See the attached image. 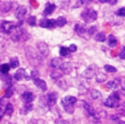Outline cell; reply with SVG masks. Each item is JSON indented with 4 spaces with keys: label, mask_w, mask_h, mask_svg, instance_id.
<instances>
[{
    "label": "cell",
    "mask_w": 125,
    "mask_h": 124,
    "mask_svg": "<svg viewBox=\"0 0 125 124\" xmlns=\"http://www.w3.org/2000/svg\"><path fill=\"white\" fill-rule=\"evenodd\" d=\"M59 69H61L64 73H68L71 70V65H70L69 62H62V65H61V67Z\"/></svg>",
    "instance_id": "obj_21"
},
{
    "label": "cell",
    "mask_w": 125,
    "mask_h": 124,
    "mask_svg": "<svg viewBox=\"0 0 125 124\" xmlns=\"http://www.w3.org/2000/svg\"><path fill=\"white\" fill-rule=\"evenodd\" d=\"M101 3H104V2H106V0H99Z\"/></svg>",
    "instance_id": "obj_46"
},
{
    "label": "cell",
    "mask_w": 125,
    "mask_h": 124,
    "mask_svg": "<svg viewBox=\"0 0 125 124\" xmlns=\"http://www.w3.org/2000/svg\"><path fill=\"white\" fill-rule=\"evenodd\" d=\"M55 9H56V5H55V4L48 3V4L46 5V8H45L44 12H43V15H44V16L51 15V14H52V13L55 11Z\"/></svg>",
    "instance_id": "obj_13"
},
{
    "label": "cell",
    "mask_w": 125,
    "mask_h": 124,
    "mask_svg": "<svg viewBox=\"0 0 125 124\" xmlns=\"http://www.w3.org/2000/svg\"><path fill=\"white\" fill-rule=\"evenodd\" d=\"M110 119H111V120H114V121H119L118 116H116V115H112V116H110Z\"/></svg>",
    "instance_id": "obj_43"
},
{
    "label": "cell",
    "mask_w": 125,
    "mask_h": 124,
    "mask_svg": "<svg viewBox=\"0 0 125 124\" xmlns=\"http://www.w3.org/2000/svg\"><path fill=\"white\" fill-rule=\"evenodd\" d=\"M53 1L60 8H66L69 4V0H53Z\"/></svg>",
    "instance_id": "obj_20"
},
{
    "label": "cell",
    "mask_w": 125,
    "mask_h": 124,
    "mask_svg": "<svg viewBox=\"0 0 125 124\" xmlns=\"http://www.w3.org/2000/svg\"><path fill=\"white\" fill-rule=\"evenodd\" d=\"M25 53H26V58H27V60H28L30 62H32V64L36 65V64H39V63L42 62V58L39 56L38 53H36V52L34 51V49H33L32 47L28 46V47L26 48V50H25Z\"/></svg>",
    "instance_id": "obj_1"
},
{
    "label": "cell",
    "mask_w": 125,
    "mask_h": 124,
    "mask_svg": "<svg viewBox=\"0 0 125 124\" xmlns=\"http://www.w3.org/2000/svg\"><path fill=\"white\" fill-rule=\"evenodd\" d=\"M65 23H66V20H65L64 17H59V18L57 19V21H56V24H57L58 26H60V27L63 26Z\"/></svg>",
    "instance_id": "obj_25"
},
{
    "label": "cell",
    "mask_w": 125,
    "mask_h": 124,
    "mask_svg": "<svg viewBox=\"0 0 125 124\" xmlns=\"http://www.w3.org/2000/svg\"><path fill=\"white\" fill-rule=\"evenodd\" d=\"M27 22H28V24L31 25V26L36 25V18H35L34 16H30V17L27 19Z\"/></svg>",
    "instance_id": "obj_33"
},
{
    "label": "cell",
    "mask_w": 125,
    "mask_h": 124,
    "mask_svg": "<svg viewBox=\"0 0 125 124\" xmlns=\"http://www.w3.org/2000/svg\"><path fill=\"white\" fill-rule=\"evenodd\" d=\"M68 49H69V51H70V52H75V51L77 50V47H76V45H75V44H71V45L68 47Z\"/></svg>",
    "instance_id": "obj_39"
},
{
    "label": "cell",
    "mask_w": 125,
    "mask_h": 124,
    "mask_svg": "<svg viewBox=\"0 0 125 124\" xmlns=\"http://www.w3.org/2000/svg\"><path fill=\"white\" fill-rule=\"evenodd\" d=\"M83 106H84L85 110H86L91 116L94 117V115H95V113H96V110L94 109V107H93L90 103H86V102H83Z\"/></svg>",
    "instance_id": "obj_15"
},
{
    "label": "cell",
    "mask_w": 125,
    "mask_h": 124,
    "mask_svg": "<svg viewBox=\"0 0 125 124\" xmlns=\"http://www.w3.org/2000/svg\"><path fill=\"white\" fill-rule=\"evenodd\" d=\"M91 97H92V99H94V100H98V99H100V98L102 97V94H101L100 91L94 89V90L91 91Z\"/></svg>",
    "instance_id": "obj_29"
},
{
    "label": "cell",
    "mask_w": 125,
    "mask_h": 124,
    "mask_svg": "<svg viewBox=\"0 0 125 124\" xmlns=\"http://www.w3.org/2000/svg\"><path fill=\"white\" fill-rule=\"evenodd\" d=\"M108 45L110 47H115L117 45V39L115 38V36H113L112 34H110L108 36Z\"/></svg>",
    "instance_id": "obj_23"
},
{
    "label": "cell",
    "mask_w": 125,
    "mask_h": 124,
    "mask_svg": "<svg viewBox=\"0 0 125 124\" xmlns=\"http://www.w3.org/2000/svg\"><path fill=\"white\" fill-rule=\"evenodd\" d=\"M96 69H97V66H96V65H91V66H89V67L84 71L83 76L86 77V78H88V79L92 78V77L95 75V73H96Z\"/></svg>",
    "instance_id": "obj_8"
},
{
    "label": "cell",
    "mask_w": 125,
    "mask_h": 124,
    "mask_svg": "<svg viewBox=\"0 0 125 124\" xmlns=\"http://www.w3.org/2000/svg\"><path fill=\"white\" fill-rule=\"evenodd\" d=\"M120 96L118 93H112L104 103V104L107 107H117L119 104Z\"/></svg>",
    "instance_id": "obj_2"
},
{
    "label": "cell",
    "mask_w": 125,
    "mask_h": 124,
    "mask_svg": "<svg viewBox=\"0 0 125 124\" xmlns=\"http://www.w3.org/2000/svg\"><path fill=\"white\" fill-rule=\"evenodd\" d=\"M77 99L75 97H72V96H67L65 98H63L62 100V104H74L76 103Z\"/></svg>",
    "instance_id": "obj_12"
},
{
    "label": "cell",
    "mask_w": 125,
    "mask_h": 124,
    "mask_svg": "<svg viewBox=\"0 0 125 124\" xmlns=\"http://www.w3.org/2000/svg\"><path fill=\"white\" fill-rule=\"evenodd\" d=\"M16 27V24L13 21H3L1 22V28L4 32L10 33L14 28Z\"/></svg>",
    "instance_id": "obj_4"
},
{
    "label": "cell",
    "mask_w": 125,
    "mask_h": 124,
    "mask_svg": "<svg viewBox=\"0 0 125 124\" xmlns=\"http://www.w3.org/2000/svg\"><path fill=\"white\" fill-rule=\"evenodd\" d=\"M62 62H62V60L61 58H54L51 61V66L54 67V68H60Z\"/></svg>",
    "instance_id": "obj_14"
},
{
    "label": "cell",
    "mask_w": 125,
    "mask_h": 124,
    "mask_svg": "<svg viewBox=\"0 0 125 124\" xmlns=\"http://www.w3.org/2000/svg\"><path fill=\"white\" fill-rule=\"evenodd\" d=\"M19 64H20V62H19V59H18L17 57H14V58H12V59L10 60V66H11L12 68L18 67Z\"/></svg>",
    "instance_id": "obj_24"
},
{
    "label": "cell",
    "mask_w": 125,
    "mask_h": 124,
    "mask_svg": "<svg viewBox=\"0 0 125 124\" xmlns=\"http://www.w3.org/2000/svg\"><path fill=\"white\" fill-rule=\"evenodd\" d=\"M69 53H70V51H69L68 48L62 47V48L60 49V55H61L62 57H69Z\"/></svg>",
    "instance_id": "obj_27"
},
{
    "label": "cell",
    "mask_w": 125,
    "mask_h": 124,
    "mask_svg": "<svg viewBox=\"0 0 125 124\" xmlns=\"http://www.w3.org/2000/svg\"><path fill=\"white\" fill-rule=\"evenodd\" d=\"M75 30H76V32H77L79 35H81V36H83L84 33L86 32V29H85L82 25H80V24H76V25H75Z\"/></svg>",
    "instance_id": "obj_28"
},
{
    "label": "cell",
    "mask_w": 125,
    "mask_h": 124,
    "mask_svg": "<svg viewBox=\"0 0 125 124\" xmlns=\"http://www.w3.org/2000/svg\"><path fill=\"white\" fill-rule=\"evenodd\" d=\"M106 2L110 5H115L117 3V0H106Z\"/></svg>",
    "instance_id": "obj_42"
},
{
    "label": "cell",
    "mask_w": 125,
    "mask_h": 124,
    "mask_svg": "<svg viewBox=\"0 0 125 124\" xmlns=\"http://www.w3.org/2000/svg\"><path fill=\"white\" fill-rule=\"evenodd\" d=\"M56 123H66V121H64V120H58V121H56Z\"/></svg>",
    "instance_id": "obj_44"
},
{
    "label": "cell",
    "mask_w": 125,
    "mask_h": 124,
    "mask_svg": "<svg viewBox=\"0 0 125 124\" xmlns=\"http://www.w3.org/2000/svg\"><path fill=\"white\" fill-rule=\"evenodd\" d=\"M13 110H14L13 105H12L11 103H7V104H6V108H5V113L8 114V115L10 116V115H12Z\"/></svg>",
    "instance_id": "obj_31"
},
{
    "label": "cell",
    "mask_w": 125,
    "mask_h": 124,
    "mask_svg": "<svg viewBox=\"0 0 125 124\" xmlns=\"http://www.w3.org/2000/svg\"><path fill=\"white\" fill-rule=\"evenodd\" d=\"M8 89H9V91H8V92L6 93V95H5V97H6V98H10V97L12 96V94H13V91H11V90H10V87H9Z\"/></svg>",
    "instance_id": "obj_41"
},
{
    "label": "cell",
    "mask_w": 125,
    "mask_h": 124,
    "mask_svg": "<svg viewBox=\"0 0 125 124\" xmlns=\"http://www.w3.org/2000/svg\"><path fill=\"white\" fill-rule=\"evenodd\" d=\"M37 47H38V51L40 53V55L42 57H47L49 54V50H48V46L45 42H38L37 43Z\"/></svg>",
    "instance_id": "obj_7"
},
{
    "label": "cell",
    "mask_w": 125,
    "mask_h": 124,
    "mask_svg": "<svg viewBox=\"0 0 125 124\" xmlns=\"http://www.w3.org/2000/svg\"><path fill=\"white\" fill-rule=\"evenodd\" d=\"M119 83H120V80H111V81L107 82L105 86H106L108 89L116 90V89H117V87H118V85H119Z\"/></svg>",
    "instance_id": "obj_17"
},
{
    "label": "cell",
    "mask_w": 125,
    "mask_h": 124,
    "mask_svg": "<svg viewBox=\"0 0 125 124\" xmlns=\"http://www.w3.org/2000/svg\"><path fill=\"white\" fill-rule=\"evenodd\" d=\"M23 78H26L28 80V76L26 75V72L23 68H20L16 73H15V79L20 81V80H22Z\"/></svg>",
    "instance_id": "obj_10"
},
{
    "label": "cell",
    "mask_w": 125,
    "mask_h": 124,
    "mask_svg": "<svg viewBox=\"0 0 125 124\" xmlns=\"http://www.w3.org/2000/svg\"><path fill=\"white\" fill-rule=\"evenodd\" d=\"M104 70L107 71V72H116V68H115L114 66L109 65V64H105V65L104 66Z\"/></svg>",
    "instance_id": "obj_34"
},
{
    "label": "cell",
    "mask_w": 125,
    "mask_h": 124,
    "mask_svg": "<svg viewBox=\"0 0 125 124\" xmlns=\"http://www.w3.org/2000/svg\"><path fill=\"white\" fill-rule=\"evenodd\" d=\"M64 110L67 112V113H72L73 110H74V107H73V104H63L62 105Z\"/></svg>",
    "instance_id": "obj_32"
},
{
    "label": "cell",
    "mask_w": 125,
    "mask_h": 124,
    "mask_svg": "<svg viewBox=\"0 0 125 124\" xmlns=\"http://www.w3.org/2000/svg\"><path fill=\"white\" fill-rule=\"evenodd\" d=\"M96 80H97V82L102 83V82L106 80V75L103 72H98V74L96 75Z\"/></svg>",
    "instance_id": "obj_22"
},
{
    "label": "cell",
    "mask_w": 125,
    "mask_h": 124,
    "mask_svg": "<svg viewBox=\"0 0 125 124\" xmlns=\"http://www.w3.org/2000/svg\"><path fill=\"white\" fill-rule=\"evenodd\" d=\"M33 81H34V84H35V86H36L37 88H39V89L42 90V91H46V89H47V84H46V82H45L44 80H42V79L36 77V78H33Z\"/></svg>",
    "instance_id": "obj_9"
},
{
    "label": "cell",
    "mask_w": 125,
    "mask_h": 124,
    "mask_svg": "<svg viewBox=\"0 0 125 124\" xmlns=\"http://www.w3.org/2000/svg\"><path fill=\"white\" fill-rule=\"evenodd\" d=\"M96 31H97V26H92V27H90V28L88 29V34H89L90 36H92Z\"/></svg>",
    "instance_id": "obj_36"
},
{
    "label": "cell",
    "mask_w": 125,
    "mask_h": 124,
    "mask_svg": "<svg viewBox=\"0 0 125 124\" xmlns=\"http://www.w3.org/2000/svg\"><path fill=\"white\" fill-rule=\"evenodd\" d=\"M48 103L49 104H54L56 102H57V99H58V94L56 92H52L48 95Z\"/></svg>",
    "instance_id": "obj_18"
},
{
    "label": "cell",
    "mask_w": 125,
    "mask_h": 124,
    "mask_svg": "<svg viewBox=\"0 0 125 124\" xmlns=\"http://www.w3.org/2000/svg\"><path fill=\"white\" fill-rule=\"evenodd\" d=\"M98 14L95 10L93 9H86L85 11L82 12L81 14V18L86 21V22H92L94 21L97 20Z\"/></svg>",
    "instance_id": "obj_3"
},
{
    "label": "cell",
    "mask_w": 125,
    "mask_h": 124,
    "mask_svg": "<svg viewBox=\"0 0 125 124\" xmlns=\"http://www.w3.org/2000/svg\"><path fill=\"white\" fill-rule=\"evenodd\" d=\"M119 58L120 59H125V47H123L122 49H121V51L119 52Z\"/></svg>",
    "instance_id": "obj_38"
},
{
    "label": "cell",
    "mask_w": 125,
    "mask_h": 124,
    "mask_svg": "<svg viewBox=\"0 0 125 124\" xmlns=\"http://www.w3.org/2000/svg\"><path fill=\"white\" fill-rule=\"evenodd\" d=\"M11 32H12V33H11V39H12L14 42L19 41L20 38H21V35H22V29L20 28V27L17 26V25H16V27H15Z\"/></svg>",
    "instance_id": "obj_6"
},
{
    "label": "cell",
    "mask_w": 125,
    "mask_h": 124,
    "mask_svg": "<svg viewBox=\"0 0 125 124\" xmlns=\"http://www.w3.org/2000/svg\"><path fill=\"white\" fill-rule=\"evenodd\" d=\"M62 76V73H60L59 71H52L51 72V77L54 78V79H58Z\"/></svg>",
    "instance_id": "obj_35"
},
{
    "label": "cell",
    "mask_w": 125,
    "mask_h": 124,
    "mask_svg": "<svg viewBox=\"0 0 125 124\" xmlns=\"http://www.w3.org/2000/svg\"><path fill=\"white\" fill-rule=\"evenodd\" d=\"M25 14H26V8L23 7V6H20L17 9V11H16V17L20 21H21L23 19V17L25 16Z\"/></svg>",
    "instance_id": "obj_11"
},
{
    "label": "cell",
    "mask_w": 125,
    "mask_h": 124,
    "mask_svg": "<svg viewBox=\"0 0 125 124\" xmlns=\"http://www.w3.org/2000/svg\"><path fill=\"white\" fill-rule=\"evenodd\" d=\"M116 14H117L118 16H120V17H125V8L119 9V10L116 12Z\"/></svg>",
    "instance_id": "obj_37"
},
{
    "label": "cell",
    "mask_w": 125,
    "mask_h": 124,
    "mask_svg": "<svg viewBox=\"0 0 125 124\" xmlns=\"http://www.w3.org/2000/svg\"><path fill=\"white\" fill-rule=\"evenodd\" d=\"M10 65L8 64V63H4V64H2V65H0V70H1V72L3 73V74H7L8 72H9V70H10Z\"/></svg>",
    "instance_id": "obj_30"
},
{
    "label": "cell",
    "mask_w": 125,
    "mask_h": 124,
    "mask_svg": "<svg viewBox=\"0 0 125 124\" xmlns=\"http://www.w3.org/2000/svg\"><path fill=\"white\" fill-rule=\"evenodd\" d=\"M81 1V4L83 5H88L90 3H92V0H80Z\"/></svg>",
    "instance_id": "obj_40"
},
{
    "label": "cell",
    "mask_w": 125,
    "mask_h": 124,
    "mask_svg": "<svg viewBox=\"0 0 125 124\" xmlns=\"http://www.w3.org/2000/svg\"><path fill=\"white\" fill-rule=\"evenodd\" d=\"M22 98H23V100H24L25 102L31 103V102L35 99V96H34L31 92H24V93L22 94Z\"/></svg>",
    "instance_id": "obj_19"
},
{
    "label": "cell",
    "mask_w": 125,
    "mask_h": 124,
    "mask_svg": "<svg viewBox=\"0 0 125 124\" xmlns=\"http://www.w3.org/2000/svg\"><path fill=\"white\" fill-rule=\"evenodd\" d=\"M39 25L41 27H46V28H53L56 25V21L55 20H50V19H42L39 21Z\"/></svg>",
    "instance_id": "obj_5"
},
{
    "label": "cell",
    "mask_w": 125,
    "mask_h": 124,
    "mask_svg": "<svg viewBox=\"0 0 125 124\" xmlns=\"http://www.w3.org/2000/svg\"><path fill=\"white\" fill-rule=\"evenodd\" d=\"M32 108H33L32 103H29V102H26V103H25V104L23 105V107L21 109V114H27L29 111L32 110Z\"/></svg>",
    "instance_id": "obj_16"
},
{
    "label": "cell",
    "mask_w": 125,
    "mask_h": 124,
    "mask_svg": "<svg viewBox=\"0 0 125 124\" xmlns=\"http://www.w3.org/2000/svg\"><path fill=\"white\" fill-rule=\"evenodd\" d=\"M95 40L99 41V42H104L105 41V35L104 32H98L97 35L95 36Z\"/></svg>",
    "instance_id": "obj_26"
},
{
    "label": "cell",
    "mask_w": 125,
    "mask_h": 124,
    "mask_svg": "<svg viewBox=\"0 0 125 124\" xmlns=\"http://www.w3.org/2000/svg\"><path fill=\"white\" fill-rule=\"evenodd\" d=\"M2 116H3V111H2V109L0 108V120H1V118H2Z\"/></svg>",
    "instance_id": "obj_45"
}]
</instances>
